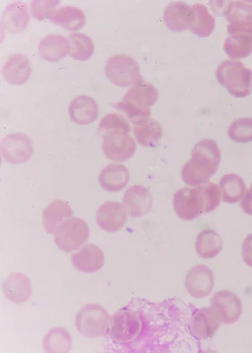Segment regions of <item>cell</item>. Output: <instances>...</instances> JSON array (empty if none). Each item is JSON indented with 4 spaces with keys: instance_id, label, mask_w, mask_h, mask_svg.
Returning <instances> with one entry per match:
<instances>
[{
    "instance_id": "ffe728a7",
    "label": "cell",
    "mask_w": 252,
    "mask_h": 353,
    "mask_svg": "<svg viewBox=\"0 0 252 353\" xmlns=\"http://www.w3.org/2000/svg\"><path fill=\"white\" fill-rule=\"evenodd\" d=\"M3 291L9 301L21 305L28 301L32 295V282L21 272H14L3 280Z\"/></svg>"
},
{
    "instance_id": "603a6c76",
    "label": "cell",
    "mask_w": 252,
    "mask_h": 353,
    "mask_svg": "<svg viewBox=\"0 0 252 353\" xmlns=\"http://www.w3.org/2000/svg\"><path fill=\"white\" fill-rule=\"evenodd\" d=\"M72 209L67 202L56 199L51 203L42 214V225L45 231L55 235L65 221L72 216Z\"/></svg>"
},
{
    "instance_id": "74e56055",
    "label": "cell",
    "mask_w": 252,
    "mask_h": 353,
    "mask_svg": "<svg viewBox=\"0 0 252 353\" xmlns=\"http://www.w3.org/2000/svg\"><path fill=\"white\" fill-rule=\"evenodd\" d=\"M240 208L243 210L244 213L252 216V189L250 188L247 190L245 196L243 197L242 201L240 204Z\"/></svg>"
},
{
    "instance_id": "e575fe53",
    "label": "cell",
    "mask_w": 252,
    "mask_h": 353,
    "mask_svg": "<svg viewBox=\"0 0 252 353\" xmlns=\"http://www.w3.org/2000/svg\"><path fill=\"white\" fill-rule=\"evenodd\" d=\"M230 24H246L252 22V3L249 2H231L227 13Z\"/></svg>"
},
{
    "instance_id": "ac0fdd59",
    "label": "cell",
    "mask_w": 252,
    "mask_h": 353,
    "mask_svg": "<svg viewBox=\"0 0 252 353\" xmlns=\"http://www.w3.org/2000/svg\"><path fill=\"white\" fill-rule=\"evenodd\" d=\"M123 204L129 216L143 217L152 208L151 194L144 186L133 185L126 191Z\"/></svg>"
},
{
    "instance_id": "83f0119b",
    "label": "cell",
    "mask_w": 252,
    "mask_h": 353,
    "mask_svg": "<svg viewBox=\"0 0 252 353\" xmlns=\"http://www.w3.org/2000/svg\"><path fill=\"white\" fill-rule=\"evenodd\" d=\"M220 190L222 201L227 204H235L245 196L247 189L242 176L235 174H227L221 179Z\"/></svg>"
},
{
    "instance_id": "7a4b0ae2",
    "label": "cell",
    "mask_w": 252,
    "mask_h": 353,
    "mask_svg": "<svg viewBox=\"0 0 252 353\" xmlns=\"http://www.w3.org/2000/svg\"><path fill=\"white\" fill-rule=\"evenodd\" d=\"M221 153L215 141L204 139L198 143L192 157L182 170V179L187 185L196 187L209 182L219 168Z\"/></svg>"
},
{
    "instance_id": "836d02e7",
    "label": "cell",
    "mask_w": 252,
    "mask_h": 353,
    "mask_svg": "<svg viewBox=\"0 0 252 353\" xmlns=\"http://www.w3.org/2000/svg\"><path fill=\"white\" fill-rule=\"evenodd\" d=\"M229 137L238 143L252 141V118H242L231 123L228 129Z\"/></svg>"
},
{
    "instance_id": "6da1fadb",
    "label": "cell",
    "mask_w": 252,
    "mask_h": 353,
    "mask_svg": "<svg viewBox=\"0 0 252 353\" xmlns=\"http://www.w3.org/2000/svg\"><path fill=\"white\" fill-rule=\"evenodd\" d=\"M222 195L217 184L208 182L196 189L185 188L176 192L174 208L182 221H193L204 213L212 212L220 205Z\"/></svg>"
},
{
    "instance_id": "5b68a950",
    "label": "cell",
    "mask_w": 252,
    "mask_h": 353,
    "mask_svg": "<svg viewBox=\"0 0 252 353\" xmlns=\"http://www.w3.org/2000/svg\"><path fill=\"white\" fill-rule=\"evenodd\" d=\"M112 317L102 306L90 304L80 310L76 316V328L89 339L105 336L109 331Z\"/></svg>"
},
{
    "instance_id": "9a60e30c",
    "label": "cell",
    "mask_w": 252,
    "mask_h": 353,
    "mask_svg": "<svg viewBox=\"0 0 252 353\" xmlns=\"http://www.w3.org/2000/svg\"><path fill=\"white\" fill-rule=\"evenodd\" d=\"M222 324L217 312L211 306L197 310L189 324L192 335L198 340L211 339Z\"/></svg>"
},
{
    "instance_id": "3957f363",
    "label": "cell",
    "mask_w": 252,
    "mask_h": 353,
    "mask_svg": "<svg viewBox=\"0 0 252 353\" xmlns=\"http://www.w3.org/2000/svg\"><path fill=\"white\" fill-rule=\"evenodd\" d=\"M158 99V91L156 88L140 80L126 92L121 101L113 103L112 106L124 112L129 121L136 125L151 119L150 108Z\"/></svg>"
},
{
    "instance_id": "8992f818",
    "label": "cell",
    "mask_w": 252,
    "mask_h": 353,
    "mask_svg": "<svg viewBox=\"0 0 252 353\" xmlns=\"http://www.w3.org/2000/svg\"><path fill=\"white\" fill-rule=\"evenodd\" d=\"M105 74L110 82L120 87L135 85L143 80L138 63L132 57L125 54L109 57L106 63Z\"/></svg>"
},
{
    "instance_id": "4fadbf2b",
    "label": "cell",
    "mask_w": 252,
    "mask_h": 353,
    "mask_svg": "<svg viewBox=\"0 0 252 353\" xmlns=\"http://www.w3.org/2000/svg\"><path fill=\"white\" fill-rule=\"evenodd\" d=\"M163 20L167 28L173 32L192 30L196 21V8L182 2L171 3L164 10Z\"/></svg>"
},
{
    "instance_id": "5bb4252c",
    "label": "cell",
    "mask_w": 252,
    "mask_h": 353,
    "mask_svg": "<svg viewBox=\"0 0 252 353\" xmlns=\"http://www.w3.org/2000/svg\"><path fill=\"white\" fill-rule=\"evenodd\" d=\"M102 150L107 159L125 162L135 154L136 145L129 134H113L103 138Z\"/></svg>"
},
{
    "instance_id": "d6a6232c",
    "label": "cell",
    "mask_w": 252,
    "mask_h": 353,
    "mask_svg": "<svg viewBox=\"0 0 252 353\" xmlns=\"http://www.w3.org/2000/svg\"><path fill=\"white\" fill-rule=\"evenodd\" d=\"M196 10V21L191 32L200 37H208L216 28L215 19L209 13L207 8L201 3L194 5Z\"/></svg>"
},
{
    "instance_id": "9c48e42d",
    "label": "cell",
    "mask_w": 252,
    "mask_h": 353,
    "mask_svg": "<svg viewBox=\"0 0 252 353\" xmlns=\"http://www.w3.org/2000/svg\"><path fill=\"white\" fill-rule=\"evenodd\" d=\"M230 34L224 43V50L232 59H245L252 54V22L246 24H230Z\"/></svg>"
},
{
    "instance_id": "2e32d148",
    "label": "cell",
    "mask_w": 252,
    "mask_h": 353,
    "mask_svg": "<svg viewBox=\"0 0 252 353\" xmlns=\"http://www.w3.org/2000/svg\"><path fill=\"white\" fill-rule=\"evenodd\" d=\"M97 223L102 230L109 233L120 232L127 221L125 207L120 203L108 201L98 207Z\"/></svg>"
},
{
    "instance_id": "d590c367",
    "label": "cell",
    "mask_w": 252,
    "mask_h": 353,
    "mask_svg": "<svg viewBox=\"0 0 252 353\" xmlns=\"http://www.w3.org/2000/svg\"><path fill=\"white\" fill-rule=\"evenodd\" d=\"M60 1H33L32 3V12L36 20L42 21L51 17L55 11V7L59 6Z\"/></svg>"
},
{
    "instance_id": "4316f807",
    "label": "cell",
    "mask_w": 252,
    "mask_h": 353,
    "mask_svg": "<svg viewBox=\"0 0 252 353\" xmlns=\"http://www.w3.org/2000/svg\"><path fill=\"white\" fill-rule=\"evenodd\" d=\"M50 21L68 30H78L85 25L83 11L74 6L60 8L52 13Z\"/></svg>"
},
{
    "instance_id": "277c9868",
    "label": "cell",
    "mask_w": 252,
    "mask_h": 353,
    "mask_svg": "<svg viewBox=\"0 0 252 353\" xmlns=\"http://www.w3.org/2000/svg\"><path fill=\"white\" fill-rule=\"evenodd\" d=\"M216 79L235 98L251 94L252 72L242 61H223L217 69Z\"/></svg>"
},
{
    "instance_id": "ba28073f",
    "label": "cell",
    "mask_w": 252,
    "mask_h": 353,
    "mask_svg": "<svg viewBox=\"0 0 252 353\" xmlns=\"http://www.w3.org/2000/svg\"><path fill=\"white\" fill-rule=\"evenodd\" d=\"M143 329L139 314L131 310H120L112 317L109 334L114 343L125 344L137 339Z\"/></svg>"
},
{
    "instance_id": "d4e9b609",
    "label": "cell",
    "mask_w": 252,
    "mask_h": 353,
    "mask_svg": "<svg viewBox=\"0 0 252 353\" xmlns=\"http://www.w3.org/2000/svg\"><path fill=\"white\" fill-rule=\"evenodd\" d=\"M70 51V42L62 34H49L38 45V53L42 59L56 63L64 59Z\"/></svg>"
},
{
    "instance_id": "ab89813d",
    "label": "cell",
    "mask_w": 252,
    "mask_h": 353,
    "mask_svg": "<svg viewBox=\"0 0 252 353\" xmlns=\"http://www.w3.org/2000/svg\"><path fill=\"white\" fill-rule=\"evenodd\" d=\"M251 189H252V185L251 186Z\"/></svg>"
},
{
    "instance_id": "cb8c5ba5",
    "label": "cell",
    "mask_w": 252,
    "mask_h": 353,
    "mask_svg": "<svg viewBox=\"0 0 252 353\" xmlns=\"http://www.w3.org/2000/svg\"><path fill=\"white\" fill-rule=\"evenodd\" d=\"M129 180L128 168L125 165H107L98 176V183L107 192H119L125 189Z\"/></svg>"
},
{
    "instance_id": "f1b7e54d",
    "label": "cell",
    "mask_w": 252,
    "mask_h": 353,
    "mask_svg": "<svg viewBox=\"0 0 252 353\" xmlns=\"http://www.w3.org/2000/svg\"><path fill=\"white\" fill-rule=\"evenodd\" d=\"M133 132L138 143L146 148L156 147L162 137V126L154 119L134 125Z\"/></svg>"
},
{
    "instance_id": "e0dca14e",
    "label": "cell",
    "mask_w": 252,
    "mask_h": 353,
    "mask_svg": "<svg viewBox=\"0 0 252 353\" xmlns=\"http://www.w3.org/2000/svg\"><path fill=\"white\" fill-rule=\"evenodd\" d=\"M71 262L76 270L87 274L96 272L104 267L105 254L94 244H86L71 256Z\"/></svg>"
},
{
    "instance_id": "4dcf8cb0",
    "label": "cell",
    "mask_w": 252,
    "mask_h": 353,
    "mask_svg": "<svg viewBox=\"0 0 252 353\" xmlns=\"http://www.w3.org/2000/svg\"><path fill=\"white\" fill-rule=\"evenodd\" d=\"M70 42V55L72 59L77 61H87L94 54V44L93 40L87 34L83 33H74L67 37Z\"/></svg>"
},
{
    "instance_id": "7402d4cb",
    "label": "cell",
    "mask_w": 252,
    "mask_h": 353,
    "mask_svg": "<svg viewBox=\"0 0 252 353\" xmlns=\"http://www.w3.org/2000/svg\"><path fill=\"white\" fill-rule=\"evenodd\" d=\"M30 20V14L25 3H12L6 7L2 14V30L10 33L21 32L28 28Z\"/></svg>"
},
{
    "instance_id": "1f68e13d",
    "label": "cell",
    "mask_w": 252,
    "mask_h": 353,
    "mask_svg": "<svg viewBox=\"0 0 252 353\" xmlns=\"http://www.w3.org/2000/svg\"><path fill=\"white\" fill-rule=\"evenodd\" d=\"M129 132H131V125L122 114H108L99 122L98 134L102 139L113 134H129Z\"/></svg>"
},
{
    "instance_id": "8d00e7d4",
    "label": "cell",
    "mask_w": 252,
    "mask_h": 353,
    "mask_svg": "<svg viewBox=\"0 0 252 353\" xmlns=\"http://www.w3.org/2000/svg\"><path fill=\"white\" fill-rule=\"evenodd\" d=\"M242 259L244 263L252 268V234L248 235L243 241Z\"/></svg>"
},
{
    "instance_id": "30bf717a",
    "label": "cell",
    "mask_w": 252,
    "mask_h": 353,
    "mask_svg": "<svg viewBox=\"0 0 252 353\" xmlns=\"http://www.w3.org/2000/svg\"><path fill=\"white\" fill-rule=\"evenodd\" d=\"M33 152V141L23 133H11L1 141V155L6 162L22 164L28 162Z\"/></svg>"
},
{
    "instance_id": "52a82bcc",
    "label": "cell",
    "mask_w": 252,
    "mask_h": 353,
    "mask_svg": "<svg viewBox=\"0 0 252 353\" xmlns=\"http://www.w3.org/2000/svg\"><path fill=\"white\" fill-rule=\"evenodd\" d=\"M90 235V228L85 221L80 218L71 217L57 230L55 243L60 250L71 252L85 243Z\"/></svg>"
},
{
    "instance_id": "f35d334b",
    "label": "cell",
    "mask_w": 252,
    "mask_h": 353,
    "mask_svg": "<svg viewBox=\"0 0 252 353\" xmlns=\"http://www.w3.org/2000/svg\"><path fill=\"white\" fill-rule=\"evenodd\" d=\"M251 90H252V84H251Z\"/></svg>"
},
{
    "instance_id": "7c38bea8",
    "label": "cell",
    "mask_w": 252,
    "mask_h": 353,
    "mask_svg": "<svg viewBox=\"0 0 252 353\" xmlns=\"http://www.w3.org/2000/svg\"><path fill=\"white\" fill-rule=\"evenodd\" d=\"M210 306L220 316L222 324L232 325L242 314V303L238 295L228 290L220 291L210 299Z\"/></svg>"
},
{
    "instance_id": "8fae6325",
    "label": "cell",
    "mask_w": 252,
    "mask_h": 353,
    "mask_svg": "<svg viewBox=\"0 0 252 353\" xmlns=\"http://www.w3.org/2000/svg\"><path fill=\"white\" fill-rule=\"evenodd\" d=\"M216 279L213 272L203 264H198L187 272L185 288L193 298L204 299L212 293Z\"/></svg>"
},
{
    "instance_id": "484cf974",
    "label": "cell",
    "mask_w": 252,
    "mask_h": 353,
    "mask_svg": "<svg viewBox=\"0 0 252 353\" xmlns=\"http://www.w3.org/2000/svg\"><path fill=\"white\" fill-rule=\"evenodd\" d=\"M222 249V238L213 230L206 229L198 234L196 243V251L201 259L216 258Z\"/></svg>"
},
{
    "instance_id": "44dd1931",
    "label": "cell",
    "mask_w": 252,
    "mask_h": 353,
    "mask_svg": "<svg viewBox=\"0 0 252 353\" xmlns=\"http://www.w3.org/2000/svg\"><path fill=\"white\" fill-rule=\"evenodd\" d=\"M68 114H70L71 120L76 124H91L98 117V103L89 96H78L72 99L68 106Z\"/></svg>"
},
{
    "instance_id": "d6986e66",
    "label": "cell",
    "mask_w": 252,
    "mask_h": 353,
    "mask_svg": "<svg viewBox=\"0 0 252 353\" xmlns=\"http://www.w3.org/2000/svg\"><path fill=\"white\" fill-rule=\"evenodd\" d=\"M2 74L8 83L21 85L28 82L32 75V66L28 57L17 53L8 57L3 64Z\"/></svg>"
},
{
    "instance_id": "f546056e",
    "label": "cell",
    "mask_w": 252,
    "mask_h": 353,
    "mask_svg": "<svg viewBox=\"0 0 252 353\" xmlns=\"http://www.w3.org/2000/svg\"><path fill=\"white\" fill-rule=\"evenodd\" d=\"M42 345L47 352H67L72 347V336L66 329L54 327L45 334Z\"/></svg>"
}]
</instances>
